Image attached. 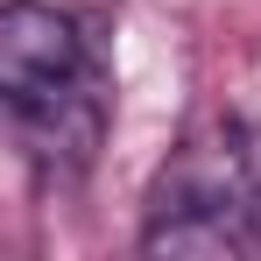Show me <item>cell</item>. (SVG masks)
Here are the masks:
<instances>
[{
	"instance_id": "cell-1",
	"label": "cell",
	"mask_w": 261,
	"mask_h": 261,
	"mask_svg": "<svg viewBox=\"0 0 261 261\" xmlns=\"http://www.w3.org/2000/svg\"><path fill=\"white\" fill-rule=\"evenodd\" d=\"M261 247V163L247 127L191 134L155 170L141 254L155 261H240Z\"/></svg>"
},
{
	"instance_id": "cell-2",
	"label": "cell",
	"mask_w": 261,
	"mask_h": 261,
	"mask_svg": "<svg viewBox=\"0 0 261 261\" xmlns=\"http://www.w3.org/2000/svg\"><path fill=\"white\" fill-rule=\"evenodd\" d=\"M99 64H92L85 36L64 7H43V0H7L0 7V99H7V113L78 85Z\"/></svg>"
},
{
	"instance_id": "cell-3",
	"label": "cell",
	"mask_w": 261,
	"mask_h": 261,
	"mask_svg": "<svg viewBox=\"0 0 261 261\" xmlns=\"http://www.w3.org/2000/svg\"><path fill=\"white\" fill-rule=\"evenodd\" d=\"M14 134H21L36 170L78 176L99 155V134H106V85H99V71L64 85V92H49V99H36V106H14Z\"/></svg>"
}]
</instances>
